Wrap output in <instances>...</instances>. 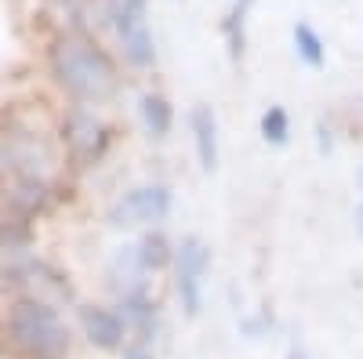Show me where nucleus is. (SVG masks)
I'll use <instances>...</instances> for the list:
<instances>
[{
	"label": "nucleus",
	"instance_id": "nucleus-20",
	"mask_svg": "<svg viewBox=\"0 0 363 359\" xmlns=\"http://www.w3.org/2000/svg\"><path fill=\"white\" fill-rule=\"evenodd\" d=\"M124 359H153V352H145V348H131V352H124Z\"/></svg>",
	"mask_w": 363,
	"mask_h": 359
},
{
	"label": "nucleus",
	"instance_id": "nucleus-14",
	"mask_svg": "<svg viewBox=\"0 0 363 359\" xmlns=\"http://www.w3.org/2000/svg\"><path fill=\"white\" fill-rule=\"evenodd\" d=\"M135 247H138V258L145 265V273H160V268L174 265V247H171V239L164 232H145Z\"/></svg>",
	"mask_w": 363,
	"mask_h": 359
},
{
	"label": "nucleus",
	"instance_id": "nucleus-19",
	"mask_svg": "<svg viewBox=\"0 0 363 359\" xmlns=\"http://www.w3.org/2000/svg\"><path fill=\"white\" fill-rule=\"evenodd\" d=\"M316 142H320V153H323V156L335 149V142H330V131H327L323 124H316Z\"/></svg>",
	"mask_w": 363,
	"mask_h": 359
},
{
	"label": "nucleus",
	"instance_id": "nucleus-22",
	"mask_svg": "<svg viewBox=\"0 0 363 359\" xmlns=\"http://www.w3.org/2000/svg\"><path fill=\"white\" fill-rule=\"evenodd\" d=\"M356 232L363 236V200H359V207H356Z\"/></svg>",
	"mask_w": 363,
	"mask_h": 359
},
{
	"label": "nucleus",
	"instance_id": "nucleus-23",
	"mask_svg": "<svg viewBox=\"0 0 363 359\" xmlns=\"http://www.w3.org/2000/svg\"><path fill=\"white\" fill-rule=\"evenodd\" d=\"M359 189H363V171H359Z\"/></svg>",
	"mask_w": 363,
	"mask_h": 359
},
{
	"label": "nucleus",
	"instance_id": "nucleus-2",
	"mask_svg": "<svg viewBox=\"0 0 363 359\" xmlns=\"http://www.w3.org/2000/svg\"><path fill=\"white\" fill-rule=\"evenodd\" d=\"M8 334L29 359H66L69 352V331L58 309L44 297H22L8 312Z\"/></svg>",
	"mask_w": 363,
	"mask_h": 359
},
{
	"label": "nucleus",
	"instance_id": "nucleus-9",
	"mask_svg": "<svg viewBox=\"0 0 363 359\" xmlns=\"http://www.w3.org/2000/svg\"><path fill=\"white\" fill-rule=\"evenodd\" d=\"M189 131H193V149H196V164L203 174H215L218 171V116L211 106H193L189 113Z\"/></svg>",
	"mask_w": 363,
	"mask_h": 359
},
{
	"label": "nucleus",
	"instance_id": "nucleus-13",
	"mask_svg": "<svg viewBox=\"0 0 363 359\" xmlns=\"http://www.w3.org/2000/svg\"><path fill=\"white\" fill-rule=\"evenodd\" d=\"M120 316L128 319V326L131 331H138L142 338H149L153 334V323H157V302L145 294V287L142 290H131V294H120Z\"/></svg>",
	"mask_w": 363,
	"mask_h": 359
},
{
	"label": "nucleus",
	"instance_id": "nucleus-3",
	"mask_svg": "<svg viewBox=\"0 0 363 359\" xmlns=\"http://www.w3.org/2000/svg\"><path fill=\"white\" fill-rule=\"evenodd\" d=\"M102 25L113 29L124 62L135 69L157 66V40L149 29V0H106Z\"/></svg>",
	"mask_w": 363,
	"mask_h": 359
},
{
	"label": "nucleus",
	"instance_id": "nucleus-17",
	"mask_svg": "<svg viewBox=\"0 0 363 359\" xmlns=\"http://www.w3.org/2000/svg\"><path fill=\"white\" fill-rule=\"evenodd\" d=\"M58 8H62L66 15L73 18H87V15H95L102 22V11H106V0H55Z\"/></svg>",
	"mask_w": 363,
	"mask_h": 359
},
{
	"label": "nucleus",
	"instance_id": "nucleus-1",
	"mask_svg": "<svg viewBox=\"0 0 363 359\" xmlns=\"http://www.w3.org/2000/svg\"><path fill=\"white\" fill-rule=\"evenodd\" d=\"M51 73L84 106H106L120 95V69L87 33H62L51 44Z\"/></svg>",
	"mask_w": 363,
	"mask_h": 359
},
{
	"label": "nucleus",
	"instance_id": "nucleus-10",
	"mask_svg": "<svg viewBox=\"0 0 363 359\" xmlns=\"http://www.w3.org/2000/svg\"><path fill=\"white\" fill-rule=\"evenodd\" d=\"M291 47H294V58L309 69H323L327 66V40L320 37V29L306 18H298L291 25Z\"/></svg>",
	"mask_w": 363,
	"mask_h": 359
},
{
	"label": "nucleus",
	"instance_id": "nucleus-11",
	"mask_svg": "<svg viewBox=\"0 0 363 359\" xmlns=\"http://www.w3.org/2000/svg\"><path fill=\"white\" fill-rule=\"evenodd\" d=\"M145 265L138 258V247H120L109 261V283L120 290V294H131V290H142L145 287Z\"/></svg>",
	"mask_w": 363,
	"mask_h": 359
},
{
	"label": "nucleus",
	"instance_id": "nucleus-15",
	"mask_svg": "<svg viewBox=\"0 0 363 359\" xmlns=\"http://www.w3.org/2000/svg\"><path fill=\"white\" fill-rule=\"evenodd\" d=\"M258 131L269 145H287L291 142V113L284 106H269L258 120Z\"/></svg>",
	"mask_w": 363,
	"mask_h": 359
},
{
	"label": "nucleus",
	"instance_id": "nucleus-7",
	"mask_svg": "<svg viewBox=\"0 0 363 359\" xmlns=\"http://www.w3.org/2000/svg\"><path fill=\"white\" fill-rule=\"evenodd\" d=\"M62 135H66L69 153H73L84 167L99 164V160L109 153V142H113V131H109L91 109H73V113L66 116V124H62Z\"/></svg>",
	"mask_w": 363,
	"mask_h": 359
},
{
	"label": "nucleus",
	"instance_id": "nucleus-18",
	"mask_svg": "<svg viewBox=\"0 0 363 359\" xmlns=\"http://www.w3.org/2000/svg\"><path fill=\"white\" fill-rule=\"evenodd\" d=\"M255 4H258V0H229V8H225V15H233V18H247Z\"/></svg>",
	"mask_w": 363,
	"mask_h": 359
},
{
	"label": "nucleus",
	"instance_id": "nucleus-5",
	"mask_svg": "<svg viewBox=\"0 0 363 359\" xmlns=\"http://www.w3.org/2000/svg\"><path fill=\"white\" fill-rule=\"evenodd\" d=\"M51 164V149L29 131H4L0 135V174L11 182H33L44 178Z\"/></svg>",
	"mask_w": 363,
	"mask_h": 359
},
{
	"label": "nucleus",
	"instance_id": "nucleus-21",
	"mask_svg": "<svg viewBox=\"0 0 363 359\" xmlns=\"http://www.w3.org/2000/svg\"><path fill=\"white\" fill-rule=\"evenodd\" d=\"M287 359H309V355H306V348H298V345H291V348H287Z\"/></svg>",
	"mask_w": 363,
	"mask_h": 359
},
{
	"label": "nucleus",
	"instance_id": "nucleus-6",
	"mask_svg": "<svg viewBox=\"0 0 363 359\" xmlns=\"http://www.w3.org/2000/svg\"><path fill=\"white\" fill-rule=\"evenodd\" d=\"M171 203H174V196L160 182L135 186L109 207V222L113 225H153L171 215Z\"/></svg>",
	"mask_w": 363,
	"mask_h": 359
},
{
	"label": "nucleus",
	"instance_id": "nucleus-8",
	"mask_svg": "<svg viewBox=\"0 0 363 359\" xmlns=\"http://www.w3.org/2000/svg\"><path fill=\"white\" fill-rule=\"evenodd\" d=\"M80 326H84V338L95 345V348H102V352L120 348V345H124V338H128V331H131L124 316L113 312V309H102V305L80 309Z\"/></svg>",
	"mask_w": 363,
	"mask_h": 359
},
{
	"label": "nucleus",
	"instance_id": "nucleus-16",
	"mask_svg": "<svg viewBox=\"0 0 363 359\" xmlns=\"http://www.w3.org/2000/svg\"><path fill=\"white\" fill-rule=\"evenodd\" d=\"M236 326H240V334H244V338L262 341V338H269V331H272V312L262 309V312H255V316H244Z\"/></svg>",
	"mask_w": 363,
	"mask_h": 359
},
{
	"label": "nucleus",
	"instance_id": "nucleus-12",
	"mask_svg": "<svg viewBox=\"0 0 363 359\" xmlns=\"http://www.w3.org/2000/svg\"><path fill=\"white\" fill-rule=\"evenodd\" d=\"M138 116H142V127L153 138H167L174 127V106L160 91H149L138 98Z\"/></svg>",
	"mask_w": 363,
	"mask_h": 359
},
{
	"label": "nucleus",
	"instance_id": "nucleus-4",
	"mask_svg": "<svg viewBox=\"0 0 363 359\" xmlns=\"http://www.w3.org/2000/svg\"><path fill=\"white\" fill-rule=\"evenodd\" d=\"M211 268V251L200 236H186L174 247V290L186 316H200L203 309V276Z\"/></svg>",
	"mask_w": 363,
	"mask_h": 359
}]
</instances>
